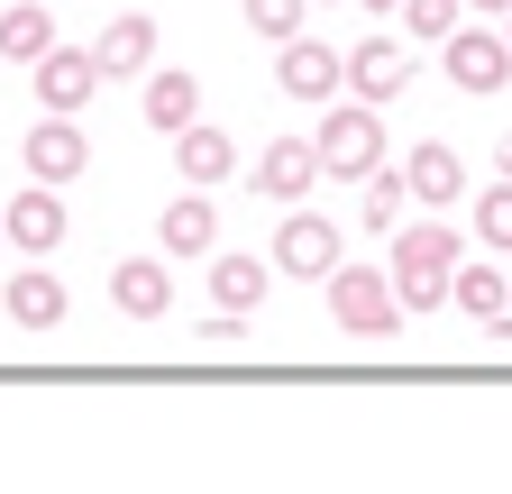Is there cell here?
<instances>
[{
  "label": "cell",
  "mask_w": 512,
  "mask_h": 494,
  "mask_svg": "<svg viewBox=\"0 0 512 494\" xmlns=\"http://www.w3.org/2000/svg\"><path fill=\"white\" fill-rule=\"evenodd\" d=\"M458 257H467V238L448 229V220H412V229L394 238V266H384V275H394V293H403V312H439Z\"/></svg>",
  "instance_id": "1"
},
{
  "label": "cell",
  "mask_w": 512,
  "mask_h": 494,
  "mask_svg": "<svg viewBox=\"0 0 512 494\" xmlns=\"http://www.w3.org/2000/svg\"><path fill=\"white\" fill-rule=\"evenodd\" d=\"M311 147H320V174L330 183H366L384 165V110L375 101H320Z\"/></svg>",
  "instance_id": "2"
},
{
  "label": "cell",
  "mask_w": 512,
  "mask_h": 494,
  "mask_svg": "<svg viewBox=\"0 0 512 494\" xmlns=\"http://www.w3.org/2000/svg\"><path fill=\"white\" fill-rule=\"evenodd\" d=\"M330 321L348 339H394L403 330V293L384 266H330Z\"/></svg>",
  "instance_id": "3"
},
{
  "label": "cell",
  "mask_w": 512,
  "mask_h": 494,
  "mask_svg": "<svg viewBox=\"0 0 512 494\" xmlns=\"http://www.w3.org/2000/svg\"><path fill=\"white\" fill-rule=\"evenodd\" d=\"M439 65H448V83H458L467 101H485V92H503V83H512V37H503V28L458 19V28L439 37Z\"/></svg>",
  "instance_id": "4"
},
{
  "label": "cell",
  "mask_w": 512,
  "mask_h": 494,
  "mask_svg": "<svg viewBox=\"0 0 512 494\" xmlns=\"http://www.w3.org/2000/svg\"><path fill=\"white\" fill-rule=\"evenodd\" d=\"M19 165H28L37 183H74V174L92 165L83 110H46V119H28V138H19Z\"/></svg>",
  "instance_id": "5"
},
{
  "label": "cell",
  "mask_w": 512,
  "mask_h": 494,
  "mask_svg": "<svg viewBox=\"0 0 512 494\" xmlns=\"http://www.w3.org/2000/svg\"><path fill=\"white\" fill-rule=\"evenodd\" d=\"M330 266H339V229H330V211L293 202V211H284V229H275V275L330 284Z\"/></svg>",
  "instance_id": "6"
},
{
  "label": "cell",
  "mask_w": 512,
  "mask_h": 494,
  "mask_svg": "<svg viewBox=\"0 0 512 494\" xmlns=\"http://www.w3.org/2000/svg\"><path fill=\"white\" fill-rule=\"evenodd\" d=\"M275 83H284L293 101H339V92H348V55L320 46V37H284V46H275Z\"/></svg>",
  "instance_id": "7"
},
{
  "label": "cell",
  "mask_w": 512,
  "mask_h": 494,
  "mask_svg": "<svg viewBox=\"0 0 512 494\" xmlns=\"http://www.w3.org/2000/svg\"><path fill=\"white\" fill-rule=\"evenodd\" d=\"M64 183H37L28 174V193H10V211H0V238L10 247H28V257H46V247H64Z\"/></svg>",
  "instance_id": "8"
},
{
  "label": "cell",
  "mask_w": 512,
  "mask_h": 494,
  "mask_svg": "<svg viewBox=\"0 0 512 494\" xmlns=\"http://www.w3.org/2000/svg\"><path fill=\"white\" fill-rule=\"evenodd\" d=\"M247 183H256L266 202H284V211H293V202H311V183H320V147H311V138H266V147H256V174H247Z\"/></svg>",
  "instance_id": "9"
},
{
  "label": "cell",
  "mask_w": 512,
  "mask_h": 494,
  "mask_svg": "<svg viewBox=\"0 0 512 494\" xmlns=\"http://www.w3.org/2000/svg\"><path fill=\"white\" fill-rule=\"evenodd\" d=\"M348 92L375 101V110L403 101V92H412V46H403V37H366V46H348Z\"/></svg>",
  "instance_id": "10"
},
{
  "label": "cell",
  "mask_w": 512,
  "mask_h": 494,
  "mask_svg": "<svg viewBox=\"0 0 512 494\" xmlns=\"http://www.w3.org/2000/svg\"><path fill=\"white\" fill-rule=\"evenodd\" d=\"M92 65H101V83H147V65H156V19H147V10L110 19V28L92 37Z\"/></svg>",
  "instance_id": "11"
},
{
  "label": "cell",
  "mask_w": 512,
  "mask_h": 494,
  "mask_svg": "<svg viewBox=\"0 0 512 494\" xmlns=\"http://www.w3.org/2000/svg\"><path fill=\"white\" fill-rule=\"evenodd\" d=\"M0 312H10L19 330H55L64 312H74V293H64V275H46V266L28 257V266H19L10 284H0Z\"/></svg>",
  "instance_id": "12"
},
{
  "label": "cell",
  "mask_w": 512,
  "mask_h": 494,
  "mask_svg": "<svg viewBox=\"0 0 512 494\" xmlns=\"http://www.w3.org/2000/svg\"><path fill=\"white\" fill-rule=\"evenodd\" d=\"M28 74H37V101H46V110H83V101L101 92V65H92V46H46Z\"/></svg>",
  "instance_id": "13"
},
{
  "label": "cell",
  "mask_w": 512,
  "mask_h": 494,
  "mask_svg": "<svg viewBox=\"0 0 512 494\" xmlns=\"http://www.w3.org/2000/svg\"><path fill=\"white\" fill-rule=\"evenodd\" d=\"M403 193H412V202H430V211L467 202V165H458V147H448V138H421V147L403 156Z\"/></svg>",
  "instance_id": "14"
},
{
  "label": "cell",
  "mask_w": 512,
  "mask_h": 494,
  "mask_svg": "<svg viewBox=\"0 0 512 494\" xmlns=\"http://www.w3.org/2000/svg\"><path fill=\"white\" fill-rule=\"evenodd\" d=\"M110 302H119L128 321H165L174 312V266L165 257H119L110 266Z\"/></svg>",
  "instance_id": "15"
},
{
  "label": "cell",
  "mask_w": 512,
  "mask_h": 494,
  "mask_svg": "<svg viewBox=\"0 0 512 494\" xmlns=\"http://www.w3.org/2000/svg\"><path fill=\"white\" fill-rule=\"evenodd\" d=\"M174 174L202 183V193H211V183H229V174H238V138L211 129V119H183V129H174Z\"/></svg>",
  "instance_id": "16"
},
{
  "label": "cell",
  "mask_w": 512,
  "mask_h": 494,
  "mask_svg": "<svg viewBox=\"0 0 512 494\" xmlns=\"http://www.w3.org/2000/svg\"><path fill=\"white\" fill-rule=\"evenodd\" d=\"M156 247H165V257H202V247H220V211H211V193H202V183H183V193L165 202Z\"/></svg>",
  "instance_id": "17"
},
{
  "label": "cell",
  "mask_w": 512,
  "mask_h": 494,
  "mask_svg": "<svg viewBox=\"0 0 512 494\" xmlns=\"http://www.w3.org/2000/svg\"><path fill=\"white\" fill-rule=\"evenodd\" d=\"M147 129H183V119H202V74H192V65H147Z\"/></svg>",
  "instance_id": "18"
},
{
  "label": "cell",
  "mask_w": 512,
  "mask_h": 494,
  "mask_svg": "<svg viewBox=\"0 0 512 494\" xmlns=\"http://www.w3.org/2000/svg\"><path fill=\"white\" fill-rule=\"evenodd\" d=\"M266 284H275V257H247V247H220L211 257V302L220 312H256Z\"/></svg>",
  "instance_id": "19"
},
{
  "label": "cell",
  "mask_w": 512,
  "mask_h": 494,
  "mask_svg": "<svg viewBox=\"0 0 512 494\" xmlns=\"http://www.w3.org/2000/svg\"><path fill=\"white\" fill-rule=\"evenodd\" d=\"M448 302H458V312L485 330L503 302H512V275H503V266H485V257H458V275H448Z\"/></svg>",
  "instance_id": "20"
},
{
  "label": "cell",
  "mask_w": 512,
  "mask_h": 494,
  "mask_svg": "<svg viewBox=\"0 0 512 494\" xmlns=\"http://www.w3.org/2000/svg\"><path fill=\"white\" fill-rule=\"evenodd\" d=\"M46 46H55V10L46 0H10V10H0V55H10V65H37Z\"/></svg>",
  "instance_id": "21"
},
{
  "label": "cell",
  "mask_w": 512,
  "mask_h": 494,
  "mask_svg": "<svg viewBox=\"0 0 512 494\" xmlns=\"http://www.w3.org/2000/svg\"><path fill=\"white\" fill-rule=\"evenodd\" d=\"M366 229H375V238L403 229V165H375V174H366Z\"/></svg>",
  "instance_id": "22"
},
{
  "label": "cell",
  "mask_w": 512,
  "mask_h": 494,
  "mask_svg": "<svg viewBox=\"0 0 512 494\" xmlns=\"http://www.w3.org/2000/svg\"><path fill=\"white\" fill-rule=\"evenodd\" d=\"M476 238H485V247H512V174L476 193Z\"/></svg>",
  "instance_id": "23"
},
{
  "label": "cell",
  "mask_w": 512,
  "mask_h": 494,
  "mask_svg": "<svg viewBox=\"0 0 512 494\" xmlns=\"http://www.w3.org/2000/svg\"><path fill=\"white\" fill-rule=\"evenodd\" d=\"M394 19H403V37H448V28L467 19V0H403Z\"/></svg>",
  "instance_id": "24"
},
{
  "label": "cell",
  "mask_w": 512,
  "mask_h": 494,
  "mask_svg": "<svg viewBox=\"0 0 512 494\" xmlns=\"http://www.w3.org/2000/svg\"><path fill=\"white\" fill-rule=\"evenodd\" d=\"M302 10H311V0H247V28L284 46V37H302Z\"/></svg>",
  "instance_id": "25"
},
{
  "label": "cell",
  "mask_w": 512,
  "mask_h": 494,
  "mask_svg": "<svg viewBox=\"0 0 512 494\" xmlns=\"http://www.w3.org/2000/svg\"><path fill=\"white\" fill-rule=\"evenodd\" d=\"M247 339V312H220V321H202V348H238Z\"/></svg>",
  "instance_id": "26"
},
{
  "label": "cell",
  "mask_w": 512,
  "mask_h": 494,
  "mask_svg": "<svg viewBox=\"0 0 512 494\" xmlns=\"http://www.w3.org/2000/svg\"><path fill=\"white\" fill-rule=\"evenodd\" d=\"M485 339H494V348H512V302H503V312L485 321Z\"/></svg>",
  "instance_id": "27"
},
{
  "label": "cell",
  "mask_w": 512,
  "mask_h": 494,
  "mask_svg": "<svg viewBox=\"0 0 512 494\" xmlns=\"http://www.w3.org/2000/svg\"><path fill=\"white\" fill-rule=\"evenodd\" d=\"M467 10H476V19H503V10H512V0H467Z\"/></svg>",
  "instance_id": "28"
},
{
  "label": "cell",
  "mask_w": 512,
  "mask_h": 494,
  "mask_svg": "<svg viewBox=\"0 0 512 494\" xmlns=\"http://www.w3.org/2000/svg\"><path fill=\"white\" fill-rule=\"evenodd\" d=\"M494 174H512V138H503V147H494Z\"/></svg>",
  "instance_id": "29"
},
{
  "label": "cell",
  "mask_w": 512,
  "mask_h": 494,
  "mask_svg": "<svg viewBox=\"0 0 512 494\" xmlns=\"http://www.w3.org/2000/svg\"><path fill=\"white\" fill-rule=\"evenodd\" d=\"M366 10H375V19H394V10H403V0H366Z\"/></svg>",
  "instance_id": "30"
},
{
  "label": "cell",
  "mask_w": 512,
  "mask_h": 494,
  "mask_svg": "<svg viewBox=\"0 0 512 494\" xmlns=\"http://www.w3.org/2000/svg\"><path fill=\"white\" fill-rule=\"evenodd\" d=\"M503 19H512V10H503ZM503 37H512V28H503Z\"/></svg>",
  "instance_id": "31"
},
{
  "label": "cell",
  "mask_w": 512,
  "mask_h": 494,
  "mask_svg": "<svg viewBox=\"0 0 512 494\" xmlns=\"http://www.w3.org/2000/svg\"><path fill=\"white\" fill-rule=\"evenodd\" d=\"M0 247H10V238H0Z\"/></svg>",
  "instance_id": "32"
}]
</instances>
